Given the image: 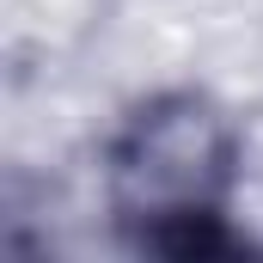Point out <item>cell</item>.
<instances>
[{
  "mask_svg": "<svg viewBox=\"0 0 263 263\" xmlns=\"http://www.w3.org/2000/svg\"><path fill=\"white\" fill-rule=\"evenodd\" d=\"M239 184V123L208 92H159L104 147V202L141 245L220 251V214Z\"/></svg>",
  "mask_w": 263,
  "mask_h": 263,
  "instance_id": "obj_1",
  "label": "cell"
}]
</instances>
